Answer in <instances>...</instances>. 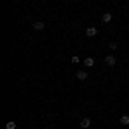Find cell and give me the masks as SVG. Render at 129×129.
<instances>
[{
	"instance_id": "3",
	"label": "cell",
	"mask_w": 129,
	"mask_h": 129,
	"mask_svg": "<svg viewBox=\"0 0 129 129\" xmlns=\"http://www.w3.org/2000/svg\"><path fill=\"white\" fill-rule=\"evenodd\" d=\"M96 35H98V29H96L95 26H89L88 29H86V36H88V38H93V36H96Z\"/></svg>"
},
{
	"instance_id": "7",
	"label": "cell",
	"mask_w": 129,
	"mask_h": 129,
	"mask_svg": "<svg viewBox=\"0 0 129 129\" xmlns=\"http://www.w3.org/2000/svg\"><path fill=\"white\" fill-rule=\"evenodd\" d=\"M84 66H86V67H93V66H95V59H93V57L84 59Z\"/></svg>"
},
{
	"instance_id": "6",
	"label": "cell",
	"mask_w": 129,
	"mask_h": 129,
	"mask_svg": "<svg viewBox=\"0 0 129 129\" xmlns=\"http://www.w3.org/2000/svg\"><path fill=\"white\" fill-rule=\"evenodd\" d=\"M112 17H114V16H112L110 12H105V14L102 16V21H103V22L107 24V22H110V21H112Z\"/></svg>"
},
{
	"instance_id": "2",
	"label": "cell",
	"mask_w": 129,
	"mask_h": 129,
	"mask_svg": "<svg viewBox=\"0 0 129 129\" xmlns=\"http://www.w3.org/2000/svg\"><path fill=\"white\" fill-rule=\"evenodd\" d=\"M89 126H91V119H89V117L81 119V122H79V127H81V129H88Z\"/></svg>"
},
{
	"instance_id": "11",
	"label": "cell",
	"mask_w": 129,
	"mask_h": 129,
	"mask_svg": "<svg viewBox=\"0 0 129 129\" xmlns=\"http://www.w3.org/2000/svg\"><path fill=\"white\" fill-rule=\"evenodd\" d=\"M71 60H72V64H78V62H79V57H78V55H74Z\"/></svg>"
},
{
	"instance_id": "10",
	"label": "cell",
	"mask_w": 129,
	"mask_h": 129,
	"mask_svg": "<svg viewBox=\"0 0 129 129\" xmlns=\"http://www.w3.org/2000/svg\"><path fill=\"white\" fill-rule=\"evenodd\" d=\"M5 129H16V122H14V120H9V122L5 124Z\"/></svg>"
},
{
	"instance_id": "4",
	"label": "cell",
	"mask_w": 129,
	"mask_h": 129,
	"mask_svg": "<svg viewBox=\"0 0 129 129\" xmlns=\"http://www.w3.org/2000/svg\"><path fill=\"white\" fill-rule=\"evenodd\" d=\"M76 79H79V81L88 79V72H86V71H78V72H76Z\"/></svg>"
},
{
	"instance_id": "8",
	"label": "cell",
	"mask_w": 129,
	"mask_h": 129,
	"mask_svg": "<svg viewBox=\"0 0 129 129\" xmlns=\"http://www.w3.org/2000/svg\"><path fill=\"white\" fill-rule=\"evenodd\" d=\"M120 124L122 126H129V115H120Z\"/></svg>"
},
{
	"instance_id": "1",
	"label": "cell",
	"mask_w": 129,
	"mask_h": 129,
	"mask_svg": "<svg viewBox=\"0 0 129 129\" xmlns=\"http://www.w3.org/2000/svg\"><path fill=\"white\" fill-rule=\"evenodd\" d=\"M103 62H105V66H107V67H114V66L117 64V59H115L114 55H107V57L103 59Z\"/></svg>"
},
{
	"instance_id": "5",
	"label": "cell",
	"mask_w": 129,
	"mask_h": 129,
	"mask_svg": "<svg viewBox=\"0 0 129 129\" xmlns=\"http://www.w3.org/2000/svg\"><path fill=\"white\" fill-rule=\"evenodd\" d=\"M33 29H35V31L45 29V22H41V21H36V22H33Z\"/></svg>"
},
{
	"instance_id": "9",
	"label": "cell",
	"mask_w": 129,
	"mask_h": 129,
	"mask_svg": "<svg viewBox=\"0 0 129 129\" xmlns=\"http://www.w3.org/2000/svg\"><path fill=\"white\" fill-rule=\"evenodd\" d=\"M109 48L110 50H117V48H119V43H117V41H110V43H109Z\"/></svg>"
}]
</instances>
